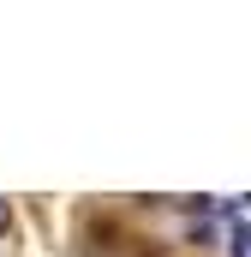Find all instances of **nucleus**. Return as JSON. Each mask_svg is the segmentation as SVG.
Segmentation results:
<instances>
[{"label":"nucleus","mask_w":251,"mask_h":257,"mask_svg":"<svg viewBox=\"0 0 251 257\" xmlns=\"http://www.w3.org/2000/svg\"><path fill=\"white\" fill-rule=\"evenodd\" d=\"M6 233H12V203L0 197V239H6Z\"/></svg>","instance_id":"1"}]
</instances>
